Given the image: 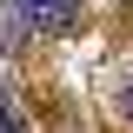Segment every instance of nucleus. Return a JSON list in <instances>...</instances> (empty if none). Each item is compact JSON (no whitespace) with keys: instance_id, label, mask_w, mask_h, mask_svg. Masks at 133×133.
Instances as JSON below:
<instances>
[{"instance_id":"1","label":"nucleus","mask_w":133,"mask_h":133,"mask_svg":"<svg viewBox=\"0 0 133 133\" xmlns=\"http://www.w3.org/2000/svg\"><path fill=\"white\" fill-rule=\"evenodd\" d=\"M33 20V33H66L73 27V14H80V0H20Z\"/></svg>"},{"instance_id":"3","label":"nucleus","mask_w":133,"mask_h":133,"mask_svg":"<svg viewBox=\"0 0 133 133\" xmlns=\"http://www.w3.org/2000/svg\"><path fill=\"white\" fill-rule=\"evenodd\" d=\"M120 100H127V113H133V73H127V93H120Z\"/></svg>"},{"instance_id":"2","label":"nucleus","mask_w":133,"mask_h":133,"mask_svg":"<svg viewBox=\"0 0 133 133\" xmlns=\"http://www.w3.org/2000/svg\"><path fill=\"white\" fill-rule=\"evenodd\" d=\"M0 133H27V127H20V113H14V100H7V87H0Z\"/></svg>"}]
</instances>
